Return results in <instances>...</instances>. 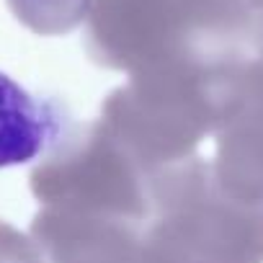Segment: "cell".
<instances>
[{
  "label": "cell",
  "instance_id": "6da1fadb",
  "mask_svg": "<svg viewBox=\"0 0 263 263\" xmlns=\"http://www.w3.org/2000/svg\"><path fill=\"white\" fill-rule=\"evenodd\" d=\"M65 135L60 103L29 93L0 72V171L42 158Z\"/></svg>",
  "mask_w": 263,
  "mask_h": 263
},
{
  "label": "cell",
  "instance_id": "7a4b0ae2",
  "mask_svg": "<svg viewBox=\"0 0 263 263\" xmlns=\"http://www.w3.org/2000/svg\"><path fill=\"white\" fill-rule=\"evenodd\" d=\"M21 21H26L36 31H67L80 24L93 0H8Z\"/></svg>",
  "mask_w": 263,
  "mask_h": 263
}]
</instances>
